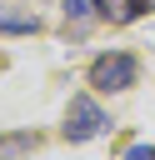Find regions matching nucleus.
Segmentation results:
<instances>
[{
  "label": "nucleus",
  "instance_id": "obj_4",
  "mask_svg": "<svg viewBox=\"0 0 155 160\" xmlns=\"http://www.w3.org/2000/svg\"><path fill=\"white\" fill-rule=\"evenodd\" d=\"M30 150H35V135H30V130L0 135V160H20V155H30Z\"/></svg>",
  "mask_w": 155,
  "mask_h": 160
},
{
  "label": "nucleus",
  "instance_id": "obj_5",
  "mask_svg": "<svg viewBox=\"0 0 155 160\" xmlns=\"http://www.w3.org/2000/svg\"><path fill=\"white\" fill-rule=\"evenodd\" d=\"M35 30V15H5L0 10V35H30Z\"/></svg>",
  "mask_w": 155,
  "mask_h": 160
},
{
  "label": "nucleus",
  "instance_id": "obj_7",
  "mask_svg": "<svg viewBox=\"0 0 155 160\" xmlns=\"http://www.w3.org/2000/svg\"><path fill=\"white\" fill-rule=\"evenodd\" d=\"M90 5H95V0H70V5H65V15H75V20H80V15H90Z\"/></svg>",
  "mask_w": 155,
  "mask_h": 160
},
{
  "label": "nucleus",
  "instance_id": "obj_2",
  "mask_svg": "<svg viewBox=\"0 0 155 160\" xmlns=\"http://www.w3.org/2000/svg\"><path fill=\"white\" fill-rule=\"evenodd\" d=\"M90 85H95V90H130V85H135V60H130L125 50L100 55V60L90 65Z\"/></svg>",
  "mask_w": 155,
  "mask_h": 160
},
{
  "label": "nucleus",
  "instance_id": "obj_3",
  "mask_svg": "<svg viewBox=\"0 0 155 160\" xmlns=\"http://www.w3.org/2000/svg\"><path fill=\"white\" fill-rule=\"evenodd\" d=\"M100 5V15L105 20H115V25H130L135 15H145L150 10V0H95Z\"/></svg>",
  "mask_w": 155,
  "mask_h": 160
},
{
  "label": "nucleus",
  "instance_id": "obj_6",
  "mask_svg": "<svg viewBox=\"0 0 155 160\" xmlns=\"http://www.w3.org/2000/svg\"><path fill=\"white\" fill-rule=\"evenodd\" d=\"M125 160H155V145H130Z\"/></svg>",
  "mask_w": 155,
  "mask_h": 160
},
{
  "label": "nucleus",
  "instance_id": "obj_1",
  "mask_svg": "<svg viewBox=\"0 0 155 160\" xmlns=\"http://www.w3.org/2000/svg\"><path fill=\"white\" fill-rule=\"evenodd\" d=\"M105 125H110V120H105V110H100L90 95H75V100H70V110H65V140H95Z\"/></svg>",
  "mask_w": 155,
  "mask_h": 160
}]
</instances>
